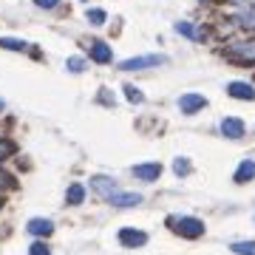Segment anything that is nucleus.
<instances>
[{
    "label": "nucleus",
    "instance_id": "1",
    "mask_svg": "<svg viewBox=\"0 0 255 255\" xmlns=\"http://www.w3.org/2000/svg\"><path fill=\"white\" fill-rule=\"evenodd\" d=\"M224 57H227L230 63H236V65H255V37L227 43Z\"/></svg>",
    "mask_w": 255,
    "mask_h": 255
},
{
    "label": "nucleus",
    "instance_id": "2",
    "mask_svg": "<svg viewBox=\"0 0 255 255\" xmlns=\"http://www.w3.org/2000/svg\"><path fill=\"white\" fill-rule=\"evenodd\" d=\"M167 224H170V230L179 233L182 238H201L204 236V221L193 219V216H170Z\"/></svg>",
    "mask_w": 255,
    "mask_h": 255
},
{
    "label": "nucleus",
    "instance_id": "3",
    "mask_svg": "<svg viewBox=\"0 0 255 255\" xmlns=\"http://www.w3.org/2000/svg\"><path fill=\"white\" fill-rule=\"evenodd\" d=\"M167 63L164 54H142V57H130L119 63V71H147V68H159Z\"/></svg>",
    "mask_w": 255,
    "mask_h": 255
},
{
    "label": "nucleus",
    "instance_id": "4",
    "mask_svg": "<svg viewBox=\"0 0 255 255\" xmlns=\"http://www.w3.org/2000/svg\"><path fill=\"white\" fill-rule=\"evenodd\" d=\"M201 108H207V100L196 91H187L179 97V111H182L184 117H193V114H199Z\"/></svg>",
    "mask_w": 255,
    "mask_h": 255
},
{
    "label": "nucleus",
    "instance_id": "5",
    "mask_svg": "<svg viewBox=\"0 0 255 255\" xmlns=\"http://www.w3.org/2000/svg\"><path fill=\"white\" fill-rule=\"evenodd\" d=\"M219 130H221V136H227V139H241L247 133V125L238 117H224L219 122Z\"/></svg>",
    "mask_w": 255,
    "mask_h": 255
},
{
    "label": "nucleus",
    "instance_id": "6",
    "mask_svg": "<svg viewBox=\"0 0 255 255\" xmlns=\"http://www.w3.org/2000/svg\"><path fill=\"white\" fill-rule=\"evenodd\" d=\"M133 176H136L139 182H156L159 176H162V164L159 162H142V164H136L133 167Z\"/></svg>",
    "mask_w": 255,
    "mask_h": 255
},
{
    "label": "nucleus",
    "instance_id": "7",
    "mask_svg": "<svg viewBox=\"0 0 255 255\" xmlns=\"http://www.w3.org/2000/svg\"><path fill=\"white\" fill-rule=\"evenodd\" d=\"M119 244L122 247H145L147 244V233H142V230H133V227H125L119 230Z\"/></svg>",
    "mask_w": 255,
    "mask_h": 255
},
{
    "label": "nucleus",
    "instance_id": "8",
    "mask_svg": "<svg viewBox=\"0 0 255 255\" xmlns=\"http://www.w3.org/2000/svg\"><path fill=\"white\" fill-rule=\"evenodd\" d=\"M91 190L97 193V196H102V199H111L119 187L111 176H91Z\"/></svg>",
    "mask_w": 255,
    "mask_h": 255
},
{
    "label": "nucleus",
    "instance_id": "9",
    "mask_svg": "<svg viewBox=\"0 0 255 255\" xmlns=\"http://www.w3.org/2000/svg\"><path fill=\"white\" fill-rule=\"evenodd\" d=\"M230 23L236 28H244V31H253L255 34V9H238L233 17H230Z\"/></svg>",
    "mask_w": 255,
    "mask_h": 255
},
{
    "label": "nucleus",
    "instance_id": "10",
    "mask_svg": "<svg viewBox=\"0 0 255 255\" xmlns=\"http://www.w3.org/2000/svg\"><path fill=\"white\" fill-rule=\"evenodd\" d=\"M91 60L100 65H108L111 60H114V51H111L108 43H102V40H94L91 43Z\"/></svg>",
    "mask_w": 255,
    "mask_h": 255
},
{
    "label": "nucleus",
    "instance_id": "11",
    "mask_svg": "<svg viewBox=\"0 0 255 255\" xmlns=\"http://www.w3.org/2000/svg\"><path fill=\"white\" fill-rule=\"evenodd\" d=\"M26 233L28 236H37V238H46V236L54 233V224H51L48 219H31L26 224Z\"/></svg>",
    "mask_w": 255,
    "mask_h": 255
},
{
    "label": "nucleus",
    "instance_id": "12",
    "mask_svg": "<svg viewBox=\"0 0 255 255\" xmlns=\"http://www.w3.org/2000/svg\"><path fill=\"white\" fill-rule=\"evenodd\" d=\"M227 94L233 97V100H255V88L250 85V82H230Z\"/></svg>",
    "mask_w": 255,
    "mask_h": 255
},
{
    "label": "nucleus",
    "instance_id": "13",
    "mask_svg": "<svg viewBox=\"0 0 255 255\" xmlns=\"http://www.w3.org/2000/svg\"><path fill=\"white\" fill-rule=\"evenodd\" d=\"M176 31H179L182 37H187V40H196V43H201V40L207 37L199 26H193L190 20H179V23H176Z\"/></svg>",
    "mask_w": 255,
    "mask_h": 255
},
{
    "label": "nucleus",
    "instance_id": "14",
    "mask_svg": "<svg viewBox=\"0 0 255 255\" xmlns=\"http://www.w3.org/2000/svg\"><path fill=\"white\" fill-rule=\"evenodd\" d=\"M108 201L114 207H136V204H142V196H139V193H119L117 190Z\"/></svg>",
    "mask_w": 255,
    "mask_h": 255
},
{
    "label": "nucleus",
    "instance_id": "15",
    "mask_svg": "<svg viewBox=\"0 0 255 255\" xmlns=\"http://www.w3.org/2000/svg\"><path fill=\"white\" fill-rule=\"evenodd\" d=\"M236 184H247V182H253L255 179V159H244V162L238 164V170H236Z\"/></svg>",
    "mask_w": 255,
    "mask_h": 255
},
{
    "label": "nucleus",
    "instance_id": "16",
    "mask_svg": "<svg viewBox=\"0 0 255 255\" xmlns=\"http://www.w3.org/2000/svg\"><path fill=\"white\" fill-rule=\"evenodd\" d=\"M65 201H68V204H74V207H77V204H82V201H85V187H82V184H71V187L65 190Z\"/></svg>",
    "mask_w": 255,
    "mask_h": 255
},
{
    "label": "nucleus",
    "instance_id": "17",
    "mask_svg": "<svg viewBox=\"0 0 255 255\" xmlns=\"http://www.w3.org/2000/svg\"><path fill=\"white\" fill-rule=\"evenodd\" d=\"M0 48H6V51H26L28 43L26 40H14V37H0Z\"/></svg>",
    "mask_w": 255,
    "mask_h": 255
},
{
    "label": "nucleus",
    "instance_id": "18",
    "mask_svg": "<svg viewBox=\"0 0 255 255\" xmlns=\"http://www.w3.org/2000/svg\"><path fill=\"white\" fill-rule=\"evenodd\" d=\"M230 250L236 255H255V241H233Z\"/></svg>",
    "mask_w": 255,
    "mask_h": 255
},
{
    "label": "nucleus",
    "instance_id": "19",
    "mask_svg": "<svg viewBox=\"0 0 255 255\" xmlns=\"http://www.w3.org/2000/svg\"><path fill=\"white\" fill-rule=\"evenodd\" d=\"M85 17H88V23H91V26H105L108 11H105V9H88V14H85Z\"/></svg>",
    "mask_w": 255,
    "mask_h": 255
},
{
    "label": "nucleus",
    "instance_id": "20",
    "mask_svg": "<svg viewBox=\"0 0 255 255\" xmlns=\"http://www.w3.org/2000/svg\"><path fill=\"white\" fill-rule=\"evenodd\" d=\"M14 187H17V182H14V176H11L9 170H3V167H0V193L14 190Z\"/></svg>",
    "mask_w": 255,
    "mask_h": 255
},
{
    "label": "nucleus",
    "instance_id": "21",
    "mask_svg": "<svg viewBox=\"0 0 255 255\" xmlns=\"http://www.w3.org/2000/svg\"><path fill=\"white\" fill-rule=\"evenodd\" d=\"M65 68L71 74H82L85 71V60H82V57H68V60H65Z\"/></svg>",
    "mask_w": 255,
    "mask_h": 255
},
{
    "label": "nucleus",
    "instance_id": "22",
    "mask_svg": "<svg viewBox=\"0 0 255 255\" xmlns=\"http://www.w3.org/2000/svg\"><path fill=\"white\" fill-rule=\"evenodd\" d=\"M125 97L130 102H145V94H142V88H136V85H125Z\"/></svg>",
    "mask_w": 255,
    "mask_h": 255
},
{
    "label": "nucleus",
    "instance_id": "23",
    "mask_svg": "<svg viewBox=\"0 0 255 255\" xmlns=\"http://www.w3.org/2000/svg\"><path fill=\"white\" fill-rule=\"evenodd\" d=\"M28 255H51V247L46 241H34V244L28 247Z\"/></svg>",
    "mask_w": 255,
    "mask_h": 255
},
{
    "label": "nucleus",
    "instance_id": "24",
    "mask_svg": "<svg viewBox=\"0 0 255 255\" xmlns=\"http://www.w3.org/2000/svg\"><path fill=\"white\" fill-rule=\"evenodd\" d=\"M173 170H176V176H187L190 173V162H187L184 156H179V159L173 162Z\"/></svg>",
    "mask_w": 255,
    "mask_h": 255
},
{
    "label": "nucleus",
    "instance_id": "25",
    "mask_svg": "<svg viewBox=\"0 0 255 255\" xmlns=\"http://www.w3.org/2000/svg\"><path fill=\"white\" fill-rule=\"evenodd\" d=\"M11 153H14V142H11V139H0V162L9 159Z\"/></svg>",
    "mask_w": 255,
    "mask_h": 255
},
{
    "label": "nucleus",
    "instance_id": "26",
    "mask_svg": "<svg viewBox=\"0 0 255 255\" xmlns=\"http://www.w3.org/2000/svg\"><path fill=\"white\" fill-rule=\"evenodd\" d=\"M37 9H57L60 6V0H34Z\"/></svg>",
    "mask_w": 255,
    "mask_h": 255
},
{
    "label": "nucleus",
    "instance_id": "27",
    "mask_svg": "<svg viewBox=\"0 0 255 255\" xmlns=\"http://www.w3.org/2000/svg\"><path fill=\"white\" fill-rule=\"evenodd\" d=\"M0 207H3V199H0Z\"/></svg>",
    "mask_w": 255,
    "mask_h": 255
}]
</instances>
